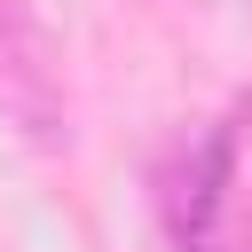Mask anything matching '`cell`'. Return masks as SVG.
Returning <instances> with one entry per match:
<instances>
[{"mask_svg": "<svg viewBox=\"0 0 252 252\" xmlns=\"http://www.w3.org/2000/svg\"><path fill=\"white\" fill-rule=\"evenodd\" d=\"M228 158H236V126H213L189 165H181V189H173V236L181 252H213V213H220V181H228Z\"/></svg>", "mask_w": 252, "mask_h": 252, "instance_id": "cell-1", "label": "cell"}, {"mask_svg": "<svg viewBox=\"0 0 252 252\" xmlns=\"http://www.w3.org/2000/svg\"><path fill=\"white\" fill-rule=\"evenodd\" d=\"M244 8H252V0H244Z\"/></svg>", "mask_w": 252, "mask_h": 252, "instance_id": "cell-2", "label": "cell"}]
</instances>
